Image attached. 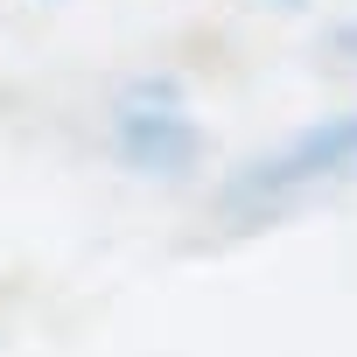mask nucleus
Wrapping results in <instances>:
<instances>
[{
    "instance_id": "obj_1",
    "label": "nucleus",
    "mask_w": 357,
    "mask_h": 357,
    "mask_svg": "<svg viewBox=\"0 0 357 357\" xmlns=\"http://www.w3.org/2000/svg\"><path fill=\"white\" fill-rule=\"evenodd\" d=\"M119 154L133 161V168H147V175H183V168H197V154H204V133H197V119H183L175 105H119Z\"/></svg>"
},
{
    "instance_id": "obj_2",
    "label": "nucleus",
    "mask_w": 357,
    "mask_h": 357,
    "mask_svg": "<svg viewBox=\"0 0 357 357\" xmlns=\"http://www.w3.org/2000/svg\"><path fill=\"white\" fill-rule=\"evenodd\" d=\"M350 154H357V119H336V126H315L294 154L259 161V175H245L238 190H287V183H308V175H322V168H336Z\"/></svg>"
},
{
    "instance_id": "obj_3",
    "label": "nucleus",
    "mask_w": 357,
    "mask_h": 357,
    "mask_svg": "<svg viewBox=\"0 0 357 357\" xmlns=\"http://www.w3.org/2000/svg\"><path fill=\"white\" fill-rule=\"evenodd\" d=\"M280 8H301V0H280Z\"/></svg>"
}]
</instances>
